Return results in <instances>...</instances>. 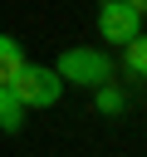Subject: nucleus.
Returning <instances> with one entry per match:
<instances>
[{
	"instance_id": "nucleus-2",
	"label": "nucleus",
	"mask_w": 147,
	"mask_h": 157,
	"mask_svg": "<svg viewBox=\"0 0 147 157\" xmlns=\"http://www.w3.org/2000/svg\"><path fill=\"white\" fill-rule=\"evenodd\" d=\"M64 83H83V88H103L108 83V54L98 49H64L59 54V69H54Z\"/></svg>"
},
{
	"instance_id": "nucleus-7",
	"label": "nucleus",
	"mask_w": 147,
	"mask_h": 157,
	"mask_svg": "<svg viewBox=\"0 0 147 157\" xmlns=\"http://www.w3.org/2000/svg\"><path fill=\"white\" fill-rule=\"evenodd\" d=\"M98 108H103V113H118V108H123V93H118V88H103V93H98Z\"/></svg>"
},
{
	"instance_id": "nucleus-1",
	"label": "nucleus",
	"mask_w": 147,
	"mask_h": 157,
	"mask_svg": "<svg viewBox=\"0 0 147 157\" xmlns=\"http://www.w3.org/2000/svg\"><path fill=\"white\" fill-rule=\"evenodd\" d=\"M10 88H15V98H20L24 108H54L59 93H64V78H59L49 64H24V69L10 78Z\"/></svg>"
},
{
	"instance_id": "nucleus-4",
	"label": "nucleus",
	"mask_w": 147,
	"mask_h": 157,
	"mask_svg": "<svg viewBox=\"0 0 147 157\" xmlns=\"http://www.w3.org/2000/svg\"><path fill=\"white\" fill-rule=\"evenodd\" d=\"M24 113H29V108L15 98V88H10V83H0V128H5V132H15V128L24 123Z\"/></svg>"
},
{
	"instance_id": "nucleus-6",
	"label": "nucleus",
	"mask_w": 147,
	"mask_h": 157,
	"mask_svg": "<svg viewBox=\"0 0 147 157\" xmlns=\"http://www.w3.org/2000/svg\"><path fill=\"white\" fill-rule=\"evenodd\" d=\"M123 64H127L137 78H147V34H142V29L127 39V54H123Z\"/></svg>"
},
{
	"instance_id": "nucleus-3",
	"label": "nucleus",
	"mask_w": 147,
	"mask_h": 157,
	"mask_svg": "<svg viewBox=\"0 0 147 157\" xmlns=\"http://www.w3.org/2000/svg\"><path fill=\"white\" fill-rule=\"evenodd\" d=\"M137 25H142V15H137L127 0H103V5H98V34H103L108 44H127V39L137 34Z\"/></svg>"
},
{
	"instance_id": "nucleus-8",
	"label": "nucleus",
	"mask_w": 147,
	"mask_h": 157,
	"mask_svg": "<svg viewBox=\"0 0 147 157\" xmlns=\"http://www.w3.org/2000/svg\"><path fill=\"white\" fill-rule=\"evenodd\" d=\"M127 5H132V10H137V15H142V10H147V0H127Z\"/></svg>"
},
{
	"instance_id": "nucleus-5",
	"label": "nucleus",
	"mask_w": 147,
	"mask_h": 157,
	"mask_svg": "<svg viewBox=\"0 0 147 157\" xmlns=\"http://www.w3.org/2000/svg\"><path fill=\"white\" fill-rule=\"evenodd\" d=\"M20 69H24V49H20L10 34H0V83H10Z\"/></svg>"
}]
</instances>
